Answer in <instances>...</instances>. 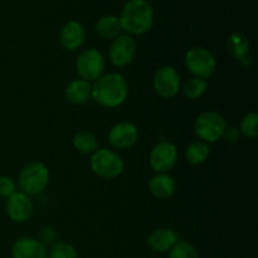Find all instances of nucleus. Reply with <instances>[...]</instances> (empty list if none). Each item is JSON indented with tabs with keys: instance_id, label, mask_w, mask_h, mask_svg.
I'll return each mask as SVG.
<instances>
[{
	"instance_id": "nucleus-10",
	"label": "nucleus",
	"mask_w": 258,
	"mask_h": 258,
	"mask_svg": "<svg viewBox=\"0 0 258 258\" xmlns=\"http://www.w3.org/2000/svg\"><path fill=\"white\" fill-rule=\"evenodd\" d=\"M136 54V42L131 35L122 34L113 39L110 47V60L116 67L130 64Z\"/></svg>"
},
{
	"instance_id": "nucleus-14",
	"label": "nucleus",
	"mask_w": 258,
	"mask_h": 258,
	"mask_svg": "<svg viewBox=\"0 0 258 258\" xmlns=\"http://www.w3.org/2000/svg\"><path fill=\"white\" fill-rule=\"evenodd\" d=\"M86 32L83 25L77 20L66 23L59 33V42L67 50H76L85 43Z\"/></svg>"
},
{
	"instance_id": "nucleus-23",
	"label": "nucleus",
	"mask_w": 258,
	"mask_h": 258,
	"mask_svg": "<svg viewBox=\"0 0 258 258\" xmlns=\"http://www.w3.org/2000/svg\"><path fill=\"white\" fill-rule=\"evenodd\" d=\"M239 133L249 139L257 138L258 135V115L256 112H249L242 118Z\"/></svg>"
},
{
	"instance_id": "nucleus-1",
	"label": "nucleus",
	"mask_w": 258,
	"mask_h": 258,
	"mask_svg": "<svg viewBox=\"0 0 258 258\" xmlns=\"http://www.w3.org/2000/svg\"><path fill=\"white\" fill-rule=\"evenodd\" d=\"M118 19L126 34L143 35L153 28L154 9L148 0H128Z\"/></svg>"
},
{
	"instance_id": "nucleus-15",
	"label": "nucleus",
	"mask_w": 258,
	"mask_h": 258,
	"mask_svg": "<svg viewBox=\"0 0 258 258\" xmlns=\"http://www.w3.org/2000/svg\"><path fill=\"white\" fill-rule=\"evenodd\" d=\"M178 243V236L170 228H158L150 233L148 238V244L154 252L165 253Z\"/></svg>"
},
{
	"instance_id": "nucleus-27",
	"label": "nucleus",
	"mask_w": 258,
	"mask_h": 258,
	"mask_svg": "<svg viewBox=\"0 0 258 258\" xmlns=\"http://www.w3.org/2000/svg\"><path fill=\"white\" fill-rule=\"evenodd\" d=\"M222 138L226 139V141H228V143H237V141L239 140V138H241L239 128L233 127V126H231V127H226Z\"/></svg>"
},
{
	"instance_id": "nucleus-21",
	"label": "nucleus",
	"mask_w": 258,
	"mask_h": 258,
	"mask_svg": "<svg viewBox=\"0 0 258 258\" xmlns=\"http://www.w3.org/2000/svg\"><path fill=\"white\" fill-rule=\"evenodd\" d=\"M73 145L82 154H93L96 150H98L97 138L91 131L87 130L80 131L73 138Z\"/></svg>"
},
{
	"instance_id": "nucleus-7",
	"label": "nucleus",
	"mask_w": 258,
	"mask_h": 258,
	"mask_svg": "<svg viewBox=\"0 0 258 258\" xmlns=\"http://www.w3.org/2000/svg\"><path fill=\"white\" fill-rule=\"evenodd\" d=\"M76 68L81 80L95 82L105 71V58L96 48H90L80 53L76 62Z\"/></svg>"
},
{
	"instance_id": "nucleus-13",
	"label": "nucleus",
	"mask_w": 258,
	"mask_h": 258,
	"mask_svg": "<svg viewBox=\"0 0 258 258\" xmlns=\"http://www.w3.org/2000/svg\"><path fill=\"white\" fill-rule=\"evenodd\" d=\"M12 258H48L47 247L38 239L22 237L13 244Z\"/></svg>"
},
{
	"instance_id": "nucleus-2",
	"label": "nucleus",
	"mask_w": 258,
	"mask_h": 258,
	"mask_svg": "<svg viewBox=\"0 0 258 258\" xmlns=\"http://www.w3.org/2000/svg\"><path fill=\"white\" fill-rule=\"evenodd\" d=\"M127 93L128 86L125 77L120 73H108L95 81L91 97L103 107L115 108L125 102Z\"/></svg>"
},
{
	"instance_id": "nucleus-18",
	"label": "nucleus",
	"mask_w": 258,
	"mask_h": 258,
	"mask_svg": "<svg viewBox=\"0 0 258 258\" xmlns=\"http://www.w3.org/2000/svg\"><path fill=\"white\" fill-rule=\"evenodd\" d=\"M249 40L243 33H233V34L229 35L228 40H227V50H228L229 54L237 60H241V62H246L247 59H249Z\"/></svg>"
},
{
	"instance_id": "nucleus-19",
	"label": "nucleus",
	"mask_w": 258,
	"mask_h": 258,
	"mask_svg": "<svg viewBox=\"0 0 258 258\" xmlns=\"http://www.w3.org/2000/svg\"><path fill=\"white\" fill-rule=\"evenodd\" d=\"M96 33L103 39H115L121 33L120 19L116 15H103L96 23Z\"/></svg>"
},
{
	"instance_id": "nucleus-4",
	"label": "nucleus",
	"mask_w": 258,
	"mask_h": 258,
	"mask_svg": "<svg viewBox=\"0 0 258 258\" xmlns=\"http://www.w3.org/2000/svg\"><path fill=\"white\" fill-rule=\"evenodd\" d=\"M227 122L223 116L216 111H206L197 117L194 130L198 138L207 144L216 143L223 136Z\"/></svg>"
},
{
	"instance_id": "nucleus-5",
	"label": "nucleus",
	"mask_w": 258,
	"mask_h": 258,
	"mask_svg": "<svg viewBox=\"0 0 258 258\" xmlns=\"http://www.w3.org/2000/svg\"><path fill=\"white\" fill-rule=\"evenodd\" d=\"M91 169L96 175L103 179H113L123 171V160L117 153L107 149H100L92 154Z\"/></svg>"
},
{
	"instance_id": "nucleus-22",
	"label": "nucleus",
	"mask_w": 258,
	"mask_h": 258,
	"mask_svg": "<svg viewBox=\"0 0 258 258\" xmlns=\"http://www.w3.org/2000/svg\"><path fill=\"white\" fill-rule=\"evenodd\" d=\"M207 90H208V82L203 80V78L198 77L189 78L183 87L184 95L188 98H190V100L201 98L207 92Z\"/></svg>"
},
{
	"instance_id": "nucleus-12",
	"label": "nucleus",
	"mask_w": 258,
	"mask_h": 258,
	"mask_svg": "<svg viewBox=\"0 0 258 258\" xmlns=\"http://www.w3.org/2000/svg\"><path fill=\"white\" fill-rule=\"evenodd\" d=\"M7 214L15 223H24L32 217L33 214V203L29 196L17 191L9 197L7 201Z\"/></svg>"
},
{
	"instance_id": "nucleus-6",
	"label": "nucleus",
	"mask_w": 258,
	"mask_h": 258,
	"mask_svg": "<svg viewBox=\"0 0 258 258\" xmlns=\"http://www.w3.org/2000/svg\"><path fill=\"white\" fill-rule=\"evenodd\" d=\"M185 66L196 77L207 80L216 71L217 60L213 53L207 48L194 47L186 52Z\"/></svg>"
},
{
	"instance_id": "nucleus-3",
	"label": "nucleus",
	"mask_w": 258,
	"mask_h": 258,
	"mask_svg": "<svg viewBox=\"0 0 258 258\" xmlns=\"http://www.w3.org/2000/svg\"><path fill=\"white\" fill-rule=\"evenodd\" d=\"M22 193L27 196H38L45 190L49 183V170L40 161H33L22 169L18 178Z\"/></svg>"
},
{
	"instance_id": "nucleus-24",
	"label": "nucleus",
	"mask_w": 258,
	"mask_h": 258,
	"mask_svg": "<svg viewBox=\"0 0 258 258\" xmlns=\"http://www.w3.org/2000/svg\"><path fill=\"white\" fill-rule=\"evenodd\" d=\"M169 258H199V254L191 243L178 241V243L169 251Z\"/></svg>"
},
{
	"instance_id": "nucleus-9",
	"label": "nucleus",
	"mask_w": 258,
	"mask_h": 258,
	"mask_svg": "<svg viewBox=\"0 0 258 258\" xmlns=\"http://www.w3.org/2000/svg\"><path fill=\"white\" fill-rule=\"evenodd\" d=\"M178 161V150L174 144L161 141L154 146L150 153V165L158 173H168L175 166Z\"/></svg>"
},
{
	"instance_id": "nucleus-17",
	"label": "nucleus",
	"mask_w": 258,
	"mask_h": 258,
	"mask_svg": "<svg viewBox=\"0 0 258 258\" xmlns=\"http://www.w3.org/2000/svg\"><path fill=\"white\" fill-rule=\"evenodd\" d=\"M64 95L68 102L73 103V105H82L90 100L91 95H92V86L90 85V82L81 80V78L73 80L66 87Z\"/></svg>"
},
{
	"instance_id": "nucleus-25",
	"label": "nucleus",
	"mask_w": 258,
	"mask_h": 258,
	"mask_svg": "<svg viewBox=\"0 0 258 258\" xmlns=\"http://www.w3.org/2000/svg\"><path fill=\"white\" fill-rule=\"evenodd\" d=\"M48 258H78L77 249L67 242H55L48 252Z\"/></svg>"
},
{
	"instance_id": "nucleus-8",
	"label": "nucleus",
	"mask_w": 258,
	"mask_h": 258,
	"mask_svg": "<svg viewBox=\"0 0 258 258\" xmlns=\"http://www.w3.org/2000/svg\"><path fill=\"white\" fill-rule=\"evenodd\" d=\"M155 92L164 98H171L180 91V76L176 70L170 66L159 68L153 78Z\"/></svg>"
},
{
	"instance_id": "nucleus-16",
	"label": "nucleus",
	"mask_w": 258,
	"mask_h": 258,
	"mask_svg": "<svg viewBox=\"0 0 258 258\" xmlns=\"http://www.w3.org/2000/svg\"><path fill=\"white\" fill-rule=\"evenodd\" d=\"M176 189L175 180L168 173H158L149 181V190L155 198L169 199L174 196Z\"/></svg>"
},
{
	"instance_id": "nucleus-20",
	"label": "nucleus",
	"mask_w": 258,
	"mask_h": 258,
	"mask_svg": "<svg viewBox=\"0 0 258 258\" xmlns=\"http://www.w3.org/2000/svg\"><path fill=\"white\" fill-rule=\"evenodd\" d=\"M209 153H211V149H209L208 144L204 141H193L186 148L185 158L190 164L198 165L208 159Z\"/></svg>"
},
{
	"instance_id": "nucleus-11",
	"label": "nucleus",
	"mask_w": 258,
	"mask_h": 258,
	"mask_svg": "<svg viewBox=\"0 0 258 258\" xmlns=\"http://www.w3.org/2000/svg\"><path fill=\"white\" fill-rule=\"evenodd\" d=\"M138 126L128 121H122L111 127L108 133V143L115 149H128L138 143Z\"/></svg>"
},
{
	"instance_id": "nucleus-26",
	"label": "nucleus",
	"mask_w": 258,
	"mask_h": 258,
	"mask_svg": "<svg viewBox=\"0 0 258 258\" xmlns=\"http://www.w3.org/2000/svg\"><path fill=\"white\" fill-rule=\"evenodd\" d=\"M14 193H17V188H15L14 180H13L10 176H7V175L0 176V196L8 199Z\"/></svg>"
}]
</instances>
